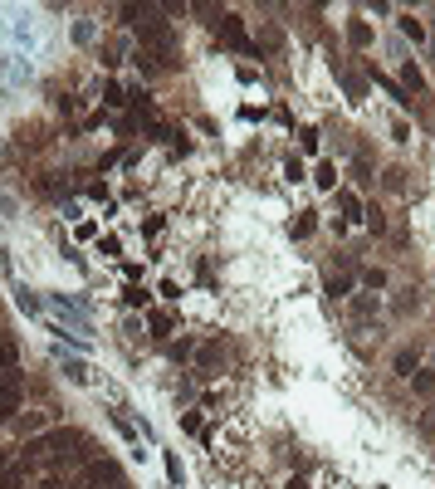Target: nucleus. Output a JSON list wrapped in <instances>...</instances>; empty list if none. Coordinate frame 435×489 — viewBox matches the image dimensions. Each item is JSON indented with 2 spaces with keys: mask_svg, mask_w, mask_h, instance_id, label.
Wrapping results in <instances>:
<instances>
[{
  "mask_svg": "<svg viewBox=\"0 0 435 489\" xmlns=\"http://www.w3.org/2000/svg\"><path fill=\"white\" fill-rule=\"evenodd\" d=\"M15 303H20V308H25V313H39V299H34V294H30V289H20V294H15Z\"/></svg>",
  "mask_w": 435,
  "mask_h": 489,
  "instance_id": "obj_18",
  "label": "nucleus"
},
{
  "mask_svg": "<svg viewBox=\"0 0 435 489\" xmlns=\"http://www.w3.org/2000/svg\"><path fill=\"white\" fill-rule=\"evenodd\" d=\"M123 299H128V308H142V303H147V289H142V284H128Z\"/></svg>",
  "mask_w": 435,
  "mask_h": 489,
  "instance_id": "obj_14",
  "label": "nucleus"
},
{
  "mask_svg": "<svg viewBox=\"0 0 435 489\" xmlns=\"http://www.w3.org/2000/svg\"><path fill=\"white\" fill-rule=\"evenodd\" d=\"M372 79H376V83H382V88H387V93L396 98V103H411V98H406V88H401L396 79H387V74H376V69H372Z\"/></svg>",
  "mask_w": 435,
  "mask_h": 489,
  "instance_id": "obj_10",
  "label": "nucleus"
},
{
  "mask_svg": "<svg viewBox=\"0 0 435 489\" xmlns=\"http://www.w3.org/2000/svg\"><path fill=\"white\" fill-rule=\"evenodd\" d=\"M411 367H416V352H396V372H406V377H411Z\"/></svg>",
  "mask_w": 435,
  "mask_h": 489,
  "instance_id": "obj_21",
  "label": "nucleus"
},
{
  "mask_svg": "<svg viewBox=\"0 0 435 489\" xmlns=\"http://www.w3.org/2000/svg\"><path fill=\"white\" fill-rule=\"evenodd\" d=\"M64 377H69V382H88V362H79V357H64Z\"/></svg>",
  "mask_w": 435,
  "mask_h": 489,
  "instance_id": "obj_8",
  "label": "nucleus"
},
{
  "mask_svg": "<svg viewBox=\"0 0 435 489\" xmlns=\"http://www.w3.org/2000/svg\"><path fill=\"white\" fill-rule=\"evenodd\" d=\"M328 294H338V299H343V294H352V279H333V284H328Z\"/></svg>",
  "mask_w": 435,
  "mask_h": 489,
  "instance_id": "obj_23",
  "label": "nucleus"
},
{
  "mask_svg": "<svg viewBox=\"0 0 435 489\" xmlns=\"http://www.w3.org/2000/svg\"><path fill=\"white\" fill-rule=\"evenodd\" d=\"M20 406V372H6V377H0V411H15Z\"/></svg>",
  "mask_w": 435,
  "mask_h": 489,
  "instance_id": "obj_2",
  "label": "nucleus"
},
{
  "mask_svg": "<svg viewBox=\"0 0 435 489\" xmlns=\"http://www.w3.org/2000/svg\"><path fill=\"white\" fill-rule=\"evenodd\" d=\"M225 362V343H205L201 348V367H221Z\"/></svg>",
  "mask_w": 435,
  "mask_h": 489,
  "instance_id": "obj_7",
  "label": "nucleus"
},
{
  "mask_svg": "<svg viewBox=\"0 0 435 489\" xmlns=\"http://www.w3.org/2000/svg\"><path fill=\"white\" fill-rule=\"evenodd\" d=\"M347 39H352L357 49H367V44H372V25H367V20H352V25H347Z\"/></svg>",
  "mask_w": 435,
  "mask_h": 489,
  "instance_id": "obj_6",
  "label": "nucleus"
},
{
  "mask_svg": "<svg viewBox=\"0 0 435 489\" xmlns=\"http://www.w3.org/2000/svg\"><path fill=\"white\" fill-rule=\"evenodd\" d=\"M289 489H308V484H303V479H294V484H289Z\"/></svg>",
  "mask_w": 435,
  "mask_h": 489,
  "instance_id": "obj_25",
  "label": "nucleus"
},
{
  "mask_svg": "<svg viewBox=\"0 0 435 489\" xmlns=\"http://www.w3.org/2000/svg\"><path fill=\"white\" fill-rule=\"evenodd\" d=\"M338 210L347 215V221H362V196L357 191H338Z\"/></svg>",
  "mask_w": 435,
  "mask_h": 489,
  "instance_id": "obj_3",
  "label": "nucleus"
},
{
  "mask_svg": "<svg viewBox=\"0 0 435 489\" xmlns=\"http://www.w3.org/2000/svg\"><path fill=\"white\" fill-rule=\"evenodd\" d=\"M0 465H10V450H0Z\"/></svg>",
  "mask_w": 435,
  "mask_h": 489,
  "instance_id": "obj_24",
  "label": "nucleus"
},
{
  "mask_svg": "<svg viewBox=\"0 0 435 489\" xmlns=\"http://www.w3.org/2000/svg\"><path fill=\"white\" fill-rule=\"evenodd\" d=\"M362 284H367V289H382V284H387V269H367Z\"/></svg>",
  "mask_w": 435,
  "mask_h": 489,
  "instance_id": "obj_17",
  "label": "nucleus"
},
{
  "mask_svg": "<svg viewBox=\"0 0 435 489\" xmlns=\"http://www.w3.org/2000/svg\"><path fill=\"white\" fill-rule=\"evenodd\" d=\"M0 421H6V411H0Z\"/></svg>",
  "mask_w": 435,
  "mask_h": 489,
  "instance_id": "obj_26",
  "label": "nucleus"
},
{
  "mask_svg": "<svg viewBox=\"0 0 435 489\" xmlns=\"http://www.w3.org/2000/svg\"><path fill=\"white\" fill-rule=\"evenodd\" d=\"M98 255H103V259L123 255V240H118V235H98Z\"/></svg>",
  "mask_w": 435,
  "mask_h": 489,
  "instance_id": "obj_12",
  "label": "nucleus"
},
{
  "mask_svg": "<svg viewBox=\"0 0 435 489\" xmlns=\"http://www.w3.org/2000/svg\"><path fill=\"white\" fill-rule=\"evenodd\" d=\"M0 489H25V470L20 465H0Z\"/></svg>",
  "mask_w": 435,
  "mask_h": 489,
  "instance_id": "obj_5",
  "label": "nucleus"
},
{
  "mask_svg": "<svg viewBox=\"0 0 435 489\" xmlns=\"http://www.w3.org/2000/svg\"><path fill=\"white\" fill-rule=\"evenodd\" d=\"M294 235H299V240H308V235H313V210H303L299 221H294Z\"/></svg>",
  "mask_w": 435,
  "mask_h": 489,
  "instance_id": "obj_15",
  "label": "nucleus"
},
{
  "mask_svg": "<svg viewBox=\"0 0 435 489\" xmlns=\"http://www.w3.org/2000/svg\"><path fill=\"white\" fill-rule=\"evenodd\" d=\"M172 328H176L172 313H152V338H172Z\"/></svg>",
  "mask_w": 435,
  "mask_h": 489,
  "instance_id": "obj_9",
  "label": "nucleus"
},
{
  "mask_svg": "<svg viewBox=\"0 0 435 489\" xmlns=\"http://www.w3.org/2000/svg\"><path fill=\"white\" fill-rule=\"evenodd\" d=\"M284 177H289V181H299V177H303V161H299V157H289V161H284Z\"/></svg>",
  "mask_w": 435,
  "mask_h": 489,
  "instance_id": "obj_20",
  "label": "nucleus"
},
{
  "mask_svg": "<svg viewBox=\"0 0 435 489\" xmlns=\"http://www.w3.org/2000/svg\"><path fill=\"white\" fill-rule=\"evenodd\" d=\"M299 147L303 152H318V128H299Z\"/></svg>",
  "mask_w": 435,
  "mask_h": 489,
  "instance_id": "obj_16",
  "label": "nucleus"
},
{
  "mask_svg": "<svg viewBox=\"0 0 435 489\" xmlns=\"http://www.w3.org/2000/svg\"><path fill=\"white\" fill-rule=\"evenodd\" d=\"M401 34H406V39H416V44H421V39H425V25H421V20H416V15H401Z\"/></svg>",
  "mask_w": 435,
  "mask_h": 489,
  "instance_id": "obj_11",
  "label": "nucleus"
},
{
  "mask_svg": "<svg viewBox=\"0 0 435 489\" xmlns=\"http://www.w3.org/2000/svg\"><path fill=\"white\" fill-rule=\"evenodd\" d=\"M313 181H318L323 191H338V167H333V161H318V172H313Z\"/></svg>",
  "mask_w": 435,
  "mask_h": 489,
  "instance_id": "obj_4",
  "label": "nucleus"
},
{
  "mask_svg": "<svg viewBox=\"0 0 435 489\" xmlns=\"http://www.w3.org/2000/svg\"><path fill=\"white\" fill-rule=\"evenodd\" d=\"M103 98H108V103H113V108H118V103H128V98H123V88H118V83H108V88H103Z\"/></svg>",
  "mask_w": 435,
  "mask_h": 489,
  "instance_id": "obj_22",
  "label": "nucleus"
},
{
  "mask_svg": "<svg viewBox=\"0 0 435 489\" xmlns=\"http://www.w3.org/2000/svg\"><path fill=\"white\" fill-rule=\"evenodd\" d=\"M210 25H215V34H221V39L230 44V49H240V54H259V44H254V39L245 34V25H240V15H230V10H221V15H215V20H210Z\"/></svg>",
  "mask_w": 435,
  "mask_h": 489,
  "instance_id": "obj_1",
  "label": "nucleus"
},
{
  "mask_svg": "<svg viewBox=\"0 0 435 489\" xmlns=\"http://www.w3.org/2000/svg\"><path fill=\"white\" fill-rule=\"evenodd\" d=\"M15 357H20L15 343H0V367H15Z\"/></svg>",
  "mask_w": 435,
  "mask_h": 489,
  "instance_id": "obj_19",
  "label": "nucleus"
},
{
  "mask_svg": "<svg viewBox=\"0 0 435 489\" xmlns=\"http://www.w3.org/2000/svg\"><path fill=\"white\" fill-rule=\"evenodd\" d=\"M401 79H406V88H416V93H421V88H425V74H421V69H416V59H411V64H406V69H401Z\"/></svg>",
  "mask_w": 435,
  "mask_h": 489,
  "instance_id": "obj_13",
  "label": "nucleus"
}]
</instances>
